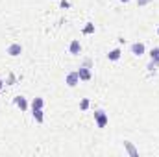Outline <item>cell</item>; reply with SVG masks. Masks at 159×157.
Returning a JSON list of instances; mask_svg holds the SVG:
<instances>
[{
	"instance_id": "6da1fadb",
	"label": "cell",
	"mask_w": 159,
	"mask_h": 157,
	"mask_svg": "<svg viewBox=\"0 0 159 157\" xmlns=\"http://www.w3.org/2000/svg\"><path fill=\"white\" fill-rule=\"evenodd\" d=\"M94 120H96V126L98 128H106L107 122H109V117H107V113L104 109H96L94 111Z\"/></svg>"
},
{
	"instance_id": "7a4b0ae2",
	"label": "cell",
	"mask_w": 159,
	"mask_h": 157,
	"mask_svg": "<svg viewBox=\"0 0 159 157\" xmlns=\"http://www.w3.org/2000/svg\"><path fill=\"white\" fill-rule=\"evenodd\" d=\"M7 54H9L11 57L20 56V54H22V44H20V43H11V44L7 46Z\"/></svg>"
},
{
	"instance_id": "3957f363",
	"label": "cell",
	"mask_w": 159,
	"mask_h": 157,
	"mask_svg": "<svg viewBox=\"0 0 159 157\" xmlns=\"http://www.w3.org/2000/svg\"><path fill=\"white\" fill-rule=\"evenodd\" d=\"M65 83H67L69 87H76V85L80 83L78 70H74V72H69V74H67V78H65Z\"/></svg>"
},
{
	"instance_id": "277c9868",
	"label": "cell",
	"mask_w": 159,
	"mask_h": 157,
	"mask_svg": "<svg viewBox=\"0 0 159 157\" xmlns=\"http://www.w3.org/2000/svg\"><path fill=\"white\" fill-rule=\"evenodd\" d=\"M144 52H146L144 43H133V44H131V54H133V56L141 57V56H144Z\"/></svg>"
},
{
	"instance_id": "5b68a950",
	"label": "cell",
	"mask_w": 159,
	"mask_h": 157,
	"mask_svg": "<svg viewBox=\"0 0 159 157\" xmlns=\"http://www.w3.org/2000/svg\"><path fill=\"white\" fill-rule=\"evenodd\" d=\"M78 76H80V81H89V79L93 78V72H91L89 67H80Z\"/></svg>"
},
{
	"instance_id": "8992f818",
	"label": "cell",
	"mask_w": 159,
	"mask_h": 157,
	"mask_svg": "<svg viewBox=\"0 0 159 157\" xmlns=\"http://www.w3.org/2000/svg\"><path fill=\"white\" fill-rule=\"evenodd\" d=\"M13 104H15V105H17L20 111H26V109H28V100H26L24 96H20V94L13 98Z\"/></svg>"
},
{
	"instance_id": "52a82bcc",
	"label": "cell",
	"mask_w": 159,
	"mask_h": 157,
	"mask_svg": "<svg viewBox=\"0 0 159 157\" xmlns=\"http://www.w3.org/2000/svg\"><path fill=\"white\" fill-rule=\"evenodd\" d=\"M69 52H70L72 56H80V52H81V44H80L78 39L70 41V44H69Z\"/></svg>"
},
{
	"instance_id": "ba28073f",
	"label": "cell",
	"mask_w": 159,
	"mask_h": 157,
	"mask_svg": "<svg viewBox=\"0 0 159 157\" xmlns=\"http://www.w3.org/2000/svg\"><path fill=\"white\" fill-rule=\"evenodd\" d=\"M124 148H126V152H128L131 157H137V155H139V150L133 146V142H129V141H124Z\"/></svg>"
},
{
	"instance_id": "9c48e42d",
	"label": "cell",
	"mask_w": 159,
	"mask_h": 157,
	"mask_svg": "<svg viewBox=\"0 0 159 157\" xmlns=\"http://www.w3.org/2000/svg\"><path fill=\"white\" fill-rule=\"evenodd\" d=\"M120 56H122V50H120V48H113V50L107 54V59H109V61H119Z\"/></svg>"
},
{
	"instance_id": "30bf717a",
	"label": "cell",
	"mask_w": 159,
	"mask_h": 157,
	"mask_svg": "<svg viewBox=\"0 0 159 157\" xmlns=\"http://www.w3.org/2000/svg\"><path fill=\"white\" fill-rule=\"evenodd\" d=\"M43 107H44V100L41 96H35L32 100V109H43Z\"/></svg>"
},
{
	"instance_id": "8fae6325",
	"label": "cell",
	"mask_w": 159,
	"mask_h": 157,
	"mask_svg": "<svg viewBox=\"0 0 159 157\" xmlns=\"http://www.w3.org/2000/svg\"><path fill=\"white\" fill-rule=\"evenodd\" d=\"M32 115H34V120L35 122H44V115H43V109H32Z\"/></svg>"
},
{
	"instance_id": "7c38bea8",
	"label": "cell",
	"mask_w": 159,
	"mask_h": 157,
	"mask_svg": "<svg viewBox=\"0 0 159 157\" xmlns=\"http://www.w3.org/2000/svg\"><path fill=\"white\" fill-rule=\"evenodd\" d=\"M150 59L154 63H159V48H152L150 50Z\"/></svg>"
},
{
	"instance_id": "4fadbf2b",
	"label": "cell",
	"mask_w": 159,
	"mask_h": 157,
	"mask_svg": "<svg viewBox=\"0 0 159 157\" xmlns=\"http://www.w3.org/2000/svg\"><path fill=\"white\" fill-rule=\"evenodd\" d=\"M83 34H85V35L94 34V24H93V22H87V24L83 26Z\"/></svg>"
},
{
	"instance_id": "5bb4252c",
	"label": "cell",
	"mask_w": 159,
	"mask_h": 157,
	"mask_svg": "<svg viewBox=\"0 0 159 157\" xmlns=\"http://www.w3.org/2000/svg\"><path fill=\"white\" fill-rule=\"evenodd\" d=\"M89 105H91L89 98H83V100L80 102V109H81V111H87V109H89Z\"/></svg>"
},
{
	"instance_id": "9a60e30c",
	"label": "cell",
	"mask_w": 159,
	"mask_h": 157,
	"mask_svg": "<svg viewBox=\"0 0 159 157\" xmlns=\"http://www.w3.org/2000/svg\"><path fill=\"white\" fill-rule=\"evenodd\" d=\"M157 65H159V63H154V61H150V65H148V70H152V72H154Z\"/></svg>"
},
{
	"instance_id": "2e32d148",
	"label": "cell",
	"mask_w": 159,
	"mask_h": 157,
	"mask_svg": "<svg viewBox=\"0 0 159 157\" xmlns=\"http://www.w3.org/2000/svg\"><path fill=\"white\" fill-rule=\"evenodd\" d=\"M152 0H137V6H146V4H150Z\"/></svg>"
},
{
	"instance_id": "e0dca14e",
	"label": "cell",
	"mask_w": 159,
	"mask_h": 157,
	"mask_svg": "<svg viewBox=\"0 0 159 157\" xmlns=\"http://www.w3.org/2000/svg\"><path fill=\"white\" fill-rule=\"evenodd\" d=\"M69 6H70V4H69L67 0H61V7H69Z\"/></svg>"
},
{
	"instance_id": "ac0fdd59",
	"label": "cell",
	"mask_w": 159,
	"mask_h": 157,
	"mask_svg": "<svg viewBox=\"0 0 159 157\" xmlns=\"http://www.w3.org/2000/svg\"><path fill=\"white\" fill-rule=\"evenodd\" d=\"M2 87H4V81H2V79H0V89H2Z\"/></svg>"
},
{
	"instance_id": "d6986e66",
	"label": "cell",
	"mask_w": 159,
	"mask_h": 157,
	"mask_svg": "<svg viewBox=\"0 0 159 157\" xmlns=\"http://www.w3.org/2000/svg\"><path fill=\"white\" fill-rule=\"evenodd\" d=\"M120 2H122V4H128V2H129V0H120Z\"/></svg>"
},
{
	"instance_id": "ffe728a7",
	"label": "cell",
	"mask_w": 159,
	"mask_h": 157,
	"mask_svg": "<svg viewBox=\"0 0 159 157\" xmlns=\"http://www.w3.org/2000/svg\"><path fill=\"white\" fill-rule=\"evenodd\" d=\"M157 35H159V28H157Z\"/></svg>"
}]
</instances>
